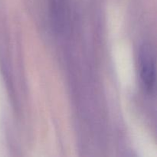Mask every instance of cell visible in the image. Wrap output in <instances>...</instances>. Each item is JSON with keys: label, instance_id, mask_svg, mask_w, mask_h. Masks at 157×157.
Returning a JSON list of instances; mask_svg holds the SVG:
<instances>
[{"label": "cell", "instance_id": "cell-2", "mask_svg": "<svg viewBox=\"0 0 157 157\" xmlns=\"http://www.w3.org/2000/svg\"><path fill=\"white\" fill-rule=\"evenodd\" d=\"M52 21L55 30H64L68 19V0H48Z\"/></svg>", "mask_w": 157, "mask_h": 157}, {"label": "cell", "instance_id": "cell-1", "mask_svg": "<svg viewBox=\"0 0 157 157\" xmlns=\"http://www.w3.org/2000/svg\"><path fill=\"white\" fill-rule=\"evenodd\" d=\"M140 78L144 90L152 93L156 86V66L151 48L144 44L140 53Z\"/></svg>", "mask_w": 157, "mask_h": 157}]
</instances>
